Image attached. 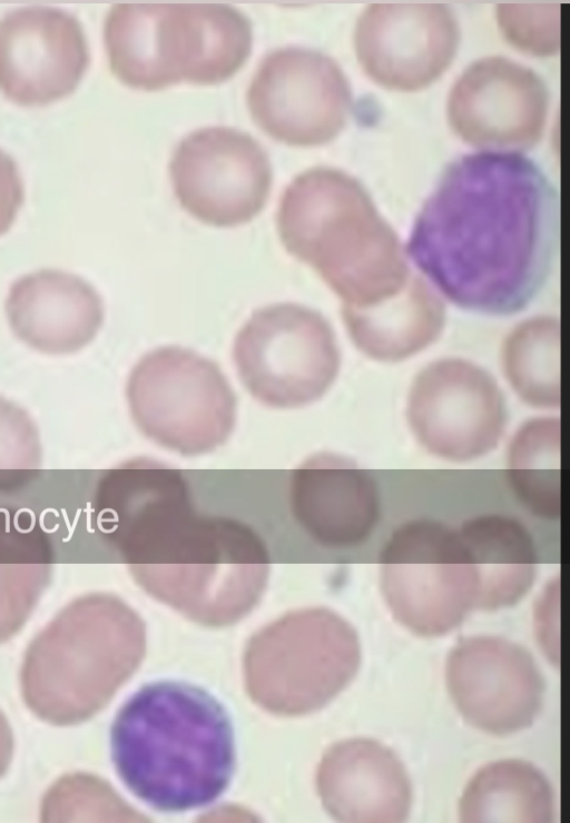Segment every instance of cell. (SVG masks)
<instances>
[{
  "mask_svg": "<svg viewBox=\"0 0 570 823\" xmlns=\"http://www.w3.org/2000/svg\"><path fill=\"white\" fill-rule=\"evenodd\" d=\"M558 241L559 198L550 180L519 152L487 150L446 167L406 252L454 305L503 316L539 294Z\"/></svg>",
  "mask_w": 570,
  "mask_h": 823,
  "instance_id": "6da1fadb",
  "label": "cell"
},
{
  "mask_svg": "<svg viewBox=\"0 0 570 823\" xmlns=\"http://www.w3.org/2000/svg\"><path fill=\"white\" fill-rule=\"evenodd\" d=\"M110 746L124 785L159 812L213 804L235 772V735L226 708L187 682L157 681L137 690L114 720Z\"/></svg>",
  "mask_w": 570,
  "mask_h": 823,
  "instance_id": "7a4b0ae2",
  "label": "cell"
},
{
  "mask_svg": "<svg viewBox=\"0 0 570 823\" xmlns=\"http://www.w3.org/2000/svg\"><path fill=\"white\" fill-rule=\"evenodd\" d=\"M276 226L286 251L309 265L345 306L382 303L411 276L396 234L363 186L341 170L318 167L293 179Z\"/></svg>",
  "mask_w": 570,
  "mask_h": 823,
  "instance_id": "3957f363",
  "label": "cell"
},
{
  "mask_svg": "<svg viewBox=\"0 0 570 823\" xmlns=\"http://www.w3.org/2000/svg\"><path fill=\"white\" fill-rule=\"evenodd\" d=\"M158 596L200 616H233L262 588L269 566L258 534L235 518L183 509L122 556Z\"/></svg>",
  "mask_w": 570,
  "mask_h": 823,
  "instance_id": "277c9868",
  "label": "cell"
},
{
  "mask_svg": "<svg viewBox=\"0 0 570 823\" xmlns=\"http://www.w3.org/2000/svg\"><path fill=\"white\" fill-rule=\"evenodd\" d=\"M112 72L145 90L173 83H217L252 49L249 20L224 3H117L104 29Z\"/></svg>",
  "mask_w": 570,
  "mask_h": 823,
  "instance_id": "5b68a950",
  "label": "cell"
},
{
  "mask_svg": "<svg viewBox=\"0 0 570 823\" xmlns=\"http://www.w3.org/2000/svg\"><path fill=\"white\" fill-rule=\"evenodd\" d=\"M126 398L139 432L184 456L215 450L235 428L237 398L228 379L214 360L186 347L146 353L128 376Z\"/></svg>",
  "mask_w": 570,
  "mask_h": 823,
  "instance_id": "8992f818",
  "label": "cell"
},
{
  "mask_svg": "<svg viewBox=\"0 0 570 823\" xmlns=\"http://www.w3.org/2000/svg\"><path fill=\"white\" fill-rule=\"evenodd\" d=\"M379 562L391 613L417 635L446 634L476 609L479 577L458 528L410 520L393 532Z\"/></svg>",
  "mask_w": 570,
  "mask_h": 823,
  "instance_id": "52a82bcc",
  "label": "cell"
},
{
  "mask_svg": "<svg viewBox=\"0 0 570 823\" xmlns=\"http://www.w3.org/2000/svg\"><path fill=\"white\" fill-rule=\"evenodd\" d=\"M232 358L252 397L276 409L299 408L322 398L341 365L327 319L296 303L254 310L234 338Z\"/></svg>",
  "mask_w": 570,
  "mask_h": 823,
  "instance_id": "ba28073f",
  "label": "cell"
},
{
  "mask_svg": "<svg viewBox=\"0 0 570 823\" xmlns=\"http://www.w3.org/2000/svg\"><path fill=\"white\" fill-rule=\"evenodd\" d=\"M132 614L115 597L88 595L67 605L35 638L22 668L29 707L55 724H72L92 711L96 648Z\"/></svg>",
  "mask_w": 570,
  "mask_h": 823,
  "instance_id": "9c48e42d",
  "label": "cell"
},
{
  "mask_svg": "<svg viewBox=\"0 0 570 823\" xmlns=\"http://www.w3.org/2000/svg\"><path fill=\"white\" fill-rule=\"evenodd\" d=\"M169 173L180 206L215 227L250 221L266 205L269 159L248 133L233 128L196 130L177 146Z\"/></svg>",
  "mask_w": 570,
  "mask_h": 823,
  "instance_id": "30bf717a",
  "label": "cell"
},
{
  "mask_svg": "<svg viewBox=\"0 0 570 823\" xmlns=\"http://www.w3.org/2000/svg\"><path fill=\"white\" fill-rule=\"evenodd\" d=\"M407 422L417 442L449 460H470L493 450L505 428L507 408L494 378L462 359H441L414 378Z\"/></svg>",
  "mask_w": 570,
  "mask_h": 823,
  "instance_id": "8fae6325",
  "label": "cell"
},
{
  "mask_svg": "<svg viewBox=\"0 0 570 823\" xmlns=\"http://www.w3.org/2000/svg\"><path fill=\"white\" fill-rule=\"evenodd\" d=\"M351 101L348 82L337 63L298 47L267 54L247 93L255 122L273 138L295 146L332 140L345 125Z\"/></svg>",
  "mask_w": 570,
  "mask_h": 823,
  "instance_id": "7c38bea8",
  "label": "cell"
},
{
  "mask_svg": "<svg viewBox=\"0 0 570 823\" xmlns=\"http://www.w3.org/2000/svg\"><path fill=\"white\" fill-rule=\"evenodd\" d=\"M445 675L459 712L483 732H519L541 710L544 684L533 657L504 637L463 638L449 654Z\"/></svg>",
  "mask_w": 570,
  "mask_h": 823,
  "instance_id": "4fadbf2b",
  "label": "cell"
},
{
  "mask_svg": "<svg viewBox=\"0 0 570 823\" xmlns=\"http://www.w3.org/2000/svg\"><path fill=\"white\" fill-rule=\"evenodd\" d=\"M460 30L443 3H372L357 20L354 43L364 71L396 90L421 89L454 58Z\"/></svg>",
  "mask_w": 570,
  "mask_h": 823,
  "instance_id": "5bb4252c",
  "label": "cell"
},
{
  "mask_svg": "<svg viewBox=\"0 0 570 823\" xmlns=\"http://www.w3.org/2000/svg\"><path fill=\"white\" fill-rule=\"evenodd\" d=\"M548 91L531 69L502 57L471 65L453 86L449 121L466 142L497 151L531 148L543 132Z\"/></svg>",
  "mask_w": 570,
  "mask_h": 823,
  "instance_id": "9a60e30c",
  "label": "cell"
},
{
  "mask_svg": "<svg viewBox=\"0 0 570 823\" xmlns=\"http://www.w3.org/2000/svg\"><path fill=\"white\" fill-rule=\"evenodd\" d=\"M89 62L78 19L52 7H24L0 19V90L10 100L46 105L72 92Z\"/></svg>",
  "mask_w": 570,
  "mask_h": 823,
  "instance_id": "2e32d148",
  "label": "cell"
},
{
  "mask_svg": "<svg viewBox=\"0 0 570 823\" xmlns=\"http://www.w3.org/2000/svg\"><path fill=\"white\" fill-rule=\"evenodd\" d=\"M289 508L317 545L346 549L363 544L380 517V494L370 473L342 455L318 453L293 472Z\"/></svg>",
  "mask_w": 570,
  "mask_h": 823,
  "instance_id": "e0dca14e",
  "label": "cell"
},
{
  "mask_svg": "<svg viewBox=\"0 0 570 823\" xmlns=\"http://www.w3.org/2000/svg\"><path fill=\"white\" fill-rule=\"evenodd\" d=\"M6 314L13 334L45 354H72L87 346L104 323V304L81 277L45 269L10 287Z\"/></svg>",
  "mask_w": 570,
  "mask_h": 823,
  "instance_id": "ac0fdd59",
  "label": "cell"
},
{
  "mask_svg": "<svg viewBox=\"0 0 570 823\" xmlns=\"http://www.w3.org/2000/svg\"><path fill=\"white\" fill-rule=\"evenodd\" d=\"M323 789L346 822H403L412 801L406 771L385 745L368 738L340 744L326 762Z\"/></svg>",
  "mask_w": 570,
  "mask_h": 823,
  "instance_id": "d6986e66",
  "label": "cell"
},
{
  "mask_svg": "<svg viewBox=\"0 0 570 823\" xmlns=\"http://www.w3.org/2000/svg\"><path fill=\"white\" fill-rule=\"evenodd\" d=\"M342 318L355 346L381 361H399L431 345L441 334L445 311L433 289L411 275L393 297L366 307H342Z\"/></svg>",
  "mask_w": 570,
  "mask_h": 823,
  "instance_id": "ffe728a7",
  "label": "cell"
},
{
  "mask_svg": "<svg viewBox=\"0 0 570 823\" xmlns=\"http://www.w3.org/2000/svg\"><path fill=\"white\" fill-rule=\"evenodd\" d=\"M479 577L476 609L517 604L531 588L538 555L533 538L518 519L503 515L471 518L458 528Z\"/></svg>",
  "mask_w": 570,
  "mask_h": 823,
  "instance_id": "44dd1931",
  "label": "cell"
},
{
  "mask_svg": "<svg viewBox=\"0 0 570 823\" xmlns=\"http://www.w3.org/2000/svg\"><path fill=\"white\" fill-rule=\"evenodd\" d=\"M52 559L51 543L31 516L0 512V642L29 617L50 579Z\"/></svg>",
  "mask_w": 570,
  "mask_h": 823,
  "instance_id": "7402d4cb",
  "label": "cell"
},
{
  "mask_svg": "<svg viewBox=\"0 0 570 823\" xmlns=\"http://www.w3.org/2000/svg\"><path fill=\"white\" fill-rule=\"evenodd\" d=\"M462 822H551L554 797L541 771L520 760L491 763L471 779L459 806Z\"/></svg>",
  "mask_w": 570,
  "mask_h": 823,
  "instance_id": "603a6c76",
  "label": "cell"
},
{
  "mask_svg": "<svg viewBox=\"0 0 570 823\" xmlns=\"http://www.w3.org/2000/svg\"><path fill=\"white\" fill-rule=\"evenodd\" d=\"M510 485L521 504L544 519L560 517V422L533 418L513 436L508 452Z\"/></svg>",
  "mask_w": 570,
  "mask_h": 823,
  "instance_id": "cb8c5ba5",
  "label": "cell"
},
{
  "mask_svg": "<svg viewBox=\"0 0 570 823\" xmlns=\"http://www.w3.org/2000/svg\"><path fill=\"white\" fill-rule=\"evenodd\" d=\"M502 367L517 395L537 408L560 405V325L540 316L519 324L505 338Z\"/></svg>",
  "mask_w": 570,
  "mask_h": 823,
  "instance_id": "d4e9b609",
  "label": "cell"
},
{
  "mask_svg": "<svg viewBox=\"0 0 570 823\" xmlns=\"http://www.w3.org/2000/svg\"><path fill=\"white\" fill-rule=\"evenodd\" d=\"M37 426L17 404L0 397V489L30 478L41 464Z\"/></svg>",
  "mask_w": 570,
  "mask_h": 823,
  "instance_id": "484cf974",
  "label": "cell"
},
{
  "mask_svg": "<svg viewBox=\"0 0 570 823\" xmlns=\"http://www.w3.org/2000/svg\"><path fill=\"white\" fill-rule=\"evenodd\" d=\"M557 6L501 4L499 23L505 37L518 48L535 54H550L559 47Z\"/></svg>",
  "mask_w": 570,
  "mask_h": 823,
  "instance_id": "4316f807",
  "label": "cell"
},
{
  "mask_svg": "<svg viewBox=\"0 0 570 823\" xmlns=\"http://www.w3.org/2000/svg\"><path fill=\"white\" fill-rule=\"evenodd\" d=\"M23 201V186L13 159L0 149V235L12 225Z\"/></svg>",
  "mask_w": 570,
  "mask_h": 823,
  "instance_id": "83f0119b",
  "label": "cell"
},
{
  "mask_svg": "<svg viewBox=\"0 0 570 823\" xmlns=\"http://www.w3.org/2000/svg\"><path fill=\"white\" fill-rule=\"evenodd\" d=\"M12 752V738L10 728L0 713V776L8 767Z\"/></svg>",
  "mask_w": 570,
  "mask_h": 823,
  "instance_id": "f1b7e54d",
  "label": "cell"
}]
</instances>
